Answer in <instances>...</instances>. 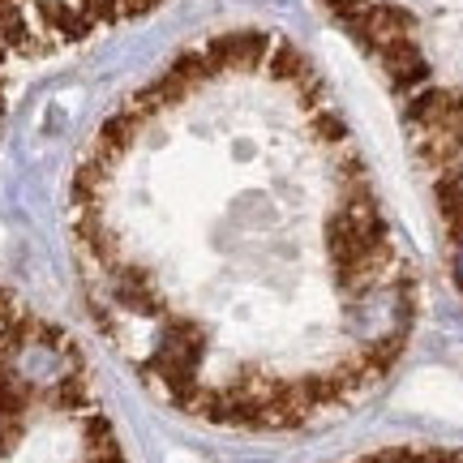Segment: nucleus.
Returning a JSON list of instances; mask_svg holds the SVG:
<instances>
[{
    "mask_svg": "<svg viewBox=\"0 0 463 463\" xmlns=\"http://www.w3.org/2000/svg\"><path fill=\"white\" fill-rule=\"evenodd\" d=\"M356 463H463L459 450H378V455H364Z\"/></svg>",
    "mask_w": 463,
    "mask_h": 463,
    "instance_id": "nucleus-3",
    "label": "nucleus"
},
{
    "mask_svg": "<svg viewBox=\"0 0 463 463\" xmlns=\"http://www.w3.org/2000/svg\"><path fill=\"white\" fill-rule=\"evenodd\" d=\"M69 236L108 347L219 430H309L412 344V258L317 69L270 31L184 48L103 120Z\"/></svg>",
    "mask_w": 463,
    "mask_h": 463,
    "instance_id": "nucleus-1",
    "label": "nucleus"
},
{
    "mask_svg": "<svg viewBox=\"0 0 463 463\" xmlns=\"http://www.w3.org/2000/svg\"><path fill=\"white\" fill-rule=\"evenodd\" d=\"M0 463H129L78 339L5 283Z\"/></svg>",
    "mask_w": 463,
    "mask_h": 463,
    "instance_id": "nucleus-2",
    "label": "nucleus"
}]
</instances>
